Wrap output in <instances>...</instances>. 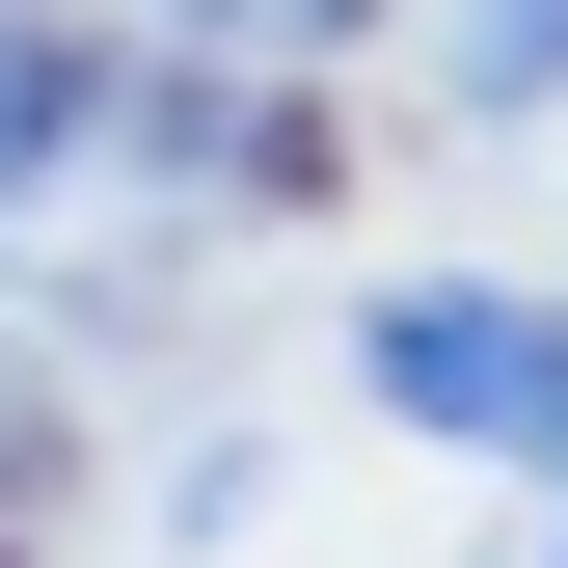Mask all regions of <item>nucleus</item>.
<instances>
[{
    "label": "nucleus",
    "instance_id": "f257e3e1",
    "mask_svg": "<svg viewBox=\"0 0 568 568\" xmlns=\"http://www.w3.org/2000/svg\"><path fill=\"white\" fill-rule=\"evenodd\" d=\"M352 379H379L406 434H460V460H568V298L434 271V298H379V325H352Z\"/></svg>",
    "mask_w": 568,
    "mask_h": 568
},
{
    "label": "nucleus",
    "instance_id": "7ed1b4c3",
    "mask_svg": "<svg viewBox=\"0 0 568 568\" xmlns=\"http://www.w3.org/2000/svg\"><path fill=\"white\" fill-rule=\"evenodd\" d=\"M434 82H460V109H541V82H568V0H434Z\"/></svg>",
    "mask_w": 568,
    "mask_h": 568
},
{
    "label": "nucleus",
    "instance_id": "f03ea898",
    "mask_svg": "<svg viewBox=\"0 0 568 568\" xmlns=\"http://www.w3.org/2000/svg\"><path fill=\"white\" fill-rule=\"evenodd\" d=\"M54 163H82V54H54V28H28V0H0V217H28V190H54Z\"/></svg>",
    "mask_w": 568,
    "mask_h": 568
},
{
    "label": "nucleus",
    "instance_id": "20e7f679",
    "mask_svg": "<svg viewBox=\"0 0 568 568\" xmlns=\"http://www.w3.org/2000/svg\"><path fill=\"white\" fill-rule=\"evenodd\" d=\"M190 54H325V28H379V0H163Z\"/></svg>",
    "mask_w": 568,
    "mask_h": 568
}]
</instances>
